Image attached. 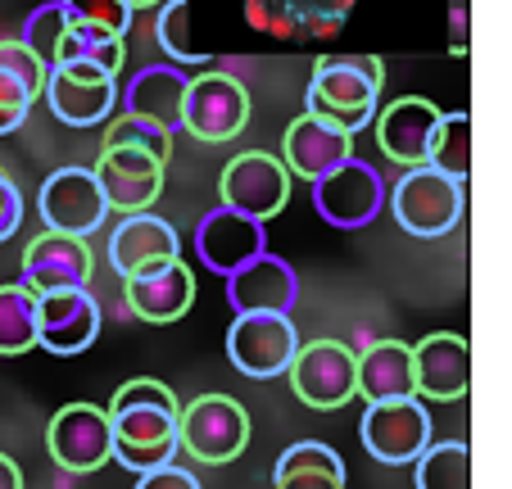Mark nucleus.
Masks as SVG:
<instances>
[{
	"instance_id": "7c9ffc66",
	"label": "nucleus",
	"mask_w": 512,
	"mask_h": 489,
	"mask_svg": "<svg viewBox=\"0 0 512 489\" xmlns=\"http://www.w3.org/2000/svg\"><path fill=\"white\" fill-rule=\"evenodd\" d=\"M155 41L173 64H204L209 59V50H200L191 41V0H164L155 23Z\"/></svg>"
},
{
	"instance_id": "5701e85b",
	"label": "nucleus",
	"mask_w": 512,
	"mask_h": 489,
	"mask_svg": "<svg viewBox=\"0 0 512 489\" xmlns=\"http://www.w3.org/2000/svg\"><path fill=\"white\" fill-rule=\"evenodd\" d=\"M345 159H354V136L336 132V127L318 123V118H295L286 127V141H281V163H286L290 177H304V182H318V177L336 173Z\"/></svg>"
},
{
	"instance_id": "393cba45",
	"label": "nucleus",
	"mask_w": 512,
	"mask_h": 489,
	"mask_svg": "<svg viewBox=\"0 0 512 489\" xmlns=\"http://www.w3.org/2000/svg\"><path fill=\"white\" fill-rule=\"evenodd\" d=\"M354 394L368 403L413 399V345L404 340H377L354 354Z\"/></svg>"
},
{
	"instance_id": "e433bc0d",
	"label": "nucleus",
	"mask_w": 512,
	"mask_h": 489,
	"mask_svg": "<svg viewBox=\"0 0 512 489\" xmlns=\"http://www.w3.org/2000/svg\"><path fill=\"white\" fill-rule=\"evenodd\" d=\"M32 105H37V96H32L28 87H23L19 77L10 73H0V136H10L19 132L23 123H28Z\"/></svg>"
},
{
	"instance_id": "a211bd4d",
	"label": "nucleus",
	"mask_w": 512,
	"mask_h": 489,
	"mask_svg": "<svg viewBox=\"0 0 512 489\" xmlns=\"http://www.w3.org/2000/svg\"><path fill=\"white\" fill-rule=\"evenodd\" d=\"M91 250L78 236H59V231H41L23 254V281L32 295H55V290H87L91 281Z\"/></svg>"
},
{
	"instance_id": "ddd939ff",
	"label": "nucleus",
	"mask_w": 512,
	"mask_h": 489,
	"mask_svg": "<svg viewBox=\"0 0 512 489\" xmlns=\"http://www.w3.org/2000/svg\"><path fill=\"white\" fill-rule=\"evenodd\" d=\"M46 449L64 471H100L114 453V435H109V413L96 403H68L50 417L46 426Z\"/></svg>"
},
{
	"instance_id": "c9c22d12",
	"label": "nucleus",
	"mask_w": 512,
	"mask_h": 489,
	"mask_svg": "<svg viewBox=\"0 0 512 489\" xmlns=\"http://www.w3.org/2000/svg\"><path fill=\"white\" fill-rule=\"evenodd\" d=\"M0 73L19 77L32 96H41V87H46V64H41V59L32 55V50L23 46L19 37H5V41H0Z\"/></svg>"
},
{
	"instance_id": "7ed1b4c3",
	"label": "nucleus",
	"mask_w": 512,
	"mask_h": 489,
	"mask_svg": "<svg viewBox=\"0 0 512 489\" xmlns=\"http://www.w3.org/2000/svg\"><path fill=\"white\" fill-rule=\"evenodd\" d=\"M390 213L417 240H435L463 222V182H449L435 168H408L390 191Z\"/></svg>"
},
{
	"instance_id": "f3484780",
	"label": "nucleus",
	"mask_w": 512,
	"mask_h": 489,
	"mask_svg": "<svg viewBox=\"0 0 512 489\" xmlns=\"http://www.w3.org/2000/svg\"><path fill=\"white\" fill-rule=\"evenodd\" d=\"M472 385V349L458 331H435L413 345V394L417 399H463Z\"/></svg>"
},
{
	"instance_id": "cd10ccee",
	"label": "nucleus",
	"mask_w": 512,
	"mask_h": 489,
	"mask_svg": "<svg viewBox=\"0 0 512 489\" xmlns=\"http://www.w3.org/2000/svg\"><path fill=\"white\" fill-rule=\"evenodd\" d=\"M127 50H123V37H109V32H96V28H78V23H68L64 37L55 46V64H87V68H100V73L118 77L123 68Z\"/></svg>"
},
{
	"instance_id": "412c9836",
	"label": "nucleus",
	"mask_w": 512,
	"mask_h": 489,
	"mask_svg": "<svg viewBox=\"0 0 512 489\" xmlns=\"http://www.w3.org/2000/svg\"><path fill=\"white\" fill-rule=\"evenodd\" d=\"M186 82L191 77L177 64H150L136 68V77L127 87H118V100H123V114L141 118V123L159 127L164 136H173L182 127V100H186Z\"/></svg>"
},
{
	"instance_id": "c85d7f7f",
	"label": "nucleus",
	"mask_w": 512,
	"mask_h": 489,
	"mask_svg": "<svg viewBox=\"0 0 512 489\" xmlns=\"http://www.w3.org/2000/svg\"><path fill=\"white\" fill-rule=\"evenodd\" d=\"M37 349V295L28 286H0V354L19 358Z\"/></svg>"
},
{
	"instance_id": "9d476101",
	"label": "nucleus",
	"mask_w": 512,
	"mask_h": 489,
	"mask_svg": "<svg viewBox=\"0 0 512 489\" xmlns=\"http://www.w3.org/2000/svg\"><path fill=\"white\" fill-rule=\"evenodd\" d=\"M105 218H109V204L100 195V182L91 168L68 163V168L46 177V186H41V222H46V231L87 240L91 231H100Z\"/></svg>"
},
{
	"instance_id": "bb28decb",
	"label": "nucleus",
	"mask_w": 512,
	"mask_h": 489,
	"mask_svg": "<svg viewBox=\"0 0 512 489\" xmlns=\"http://www.w3.org/2000/svg\"><path fill=\"white\" fill-rule=\"evenodd\" d=\"M426 168H435L440 177L467 186V173H472V118H467V109L440 114L431 150H426Z\"/></svg>"
},
{
	"instance_id": "c756f323",
	"label": "nucleus",
	"mask_w": 512,
	"mask_h": 489,
	"mask_svg": "<svg viewBox=\"0 0 512 489\" xmlns=\"http://www.w3.org/2000/svg\"><path fill=\"white\" fill-rule=\"evenodd\" d=\"M417 489H472V449L463 440L426 444L417 458Z\"/></svg>"
},
{
	"instance_id": "aec40b11",
	"label": "nucleus",
	"mask_w": 512,
	"mask_h": 489,
	"mask_svg": "<svg viewBox=\"0 0 512 489\" xmlns=\"http://www.w3.org/2000/svg\"><path fill=\"white\" fill-rule=\"evenodd\" d=\"M372 123H377V145L390 163H399V168H426V150H431L435 123H440V109L431 100H422V96L390 100Z\"/></svg>"
},
{
	"instance_id": "f8f14e48",
	"label": "nucleus",
	"mask_w": 512,
	"mask_h": 489,
	"mask_svg": "<svg viewBox=\"0 0 512 489\" xmlns=\"http://www.w3.org/2000/svg\"><path fill=\"white\" fill-rule=\"evenodd\" d=\"M109 435H114L109 458L123 462L136 476L168 467L177 458V417L164 413V408H141V403L118 408V413H109Z\"/></svg>"
},
{
	"instance_id": "1a4fd4ad",
	"label": "nucleus",
	"mask_w": 512,
	"mask_h": 489,
	"mask_svg": "<svg viewBox=\"0 0 512 489\" xmlns=\"http://www.w3.org/2000/svg\"><path fill=\"white\" fill-rule=\"evenodd\" d=\"M46 96L50 114L68 127H100L114 118L118 109V77L100 73V68L87 64H59L46 68Z\"/></svg>"
},
{
	"instance_id": "4be33fe9",
	"label": "nucleus",
	"mask_w": 512,
	"mask_h": 489,
	"mask_svg": "<svg viewBox=\"0 0 512 489\" xmlns=\"http://www.w3.org/2000/svg\"><path fill=\"white\" fill-rule=\"evenodd\" d=\"M227 299L236 313H286L300 299V277L281 254H259L227 277Z\"/></svg>"
},
{
	"instance_id": "0eeeda50",
	"label": "nucleus",
	"mask_w": 512,
	"mask_h": 489,
	"mask_svg": "<svg viewBox=\"0 0 512 489\" xmlns=\"http://www.w3.org/2000/svg\"><path fill=\"white\" fill-rule=\"evenodd\" d=\"M313 209H318V218L331 222V227L358 231L386 209V182H381V173L372 163L345 159L336 173L313 182Z\"/></svg>"
},
{
	"instance_id": "39448f33",
	"label": "nucleus",
	"mask_w": 512,
	"mask_h": 489,
	"mask_svg": "<svg viewBox=\"0 0 512 489\" xmlns=\"http://www.w3.org/2000/svg\"><path fill=\"white\" fill-rule=\"evenodd\" d=\"M218 195H223V209L241 213L250 222H268L290 204V173L277 154L245 150L223 168Z\"/></svg>"
},
{
	"instance_id": "423d86ee",
	"label": "nucleus",
	"mask_w": 512,
	"mask_h": 489,
	"mask_svg": "<svg viewBox=\"0 0 512 489\" xmlns=\"http://www.w3.org/2000/svg\"><path fill=\"white\" fill-rule=\"evenodd\" d=\"M250 123V91L232 73H200L186 82L182 100V127L195 141L223 145L245 132Z\"/></svg>"
},
{
	"instance_id": "20e7f679",
	"label": "nucleus",
	"mask_w": 512,
	"mask_h": 489,
	"mask_svg": "<svg viewBox=\"0 0 512 489\" xmlns=\"http://www.w3.org/2000/svg\"><path fill=\"white\" fill-rule=\"evenodd\" d=\"M300 331L286 313H236L227 326V358L250 381H272L290 372Z\"/></svg>"
},
{
	"instance_id": "6e6552de",
	"label": "nucleus",
	"mask_w": 512,
	"mask_h": 489,
	"mask_svg": "<svg viewBox=\"0 0 512 489\" xmlns=\"http://www.w3.org/2000/svg\"><path fill=\"white\" fill-rule=\"evenodd\" d=\"M363 449L377 462H390V467H404V462H417L422 449L431 444V413L426 403L417 399H386V403H368L363 413Z\"/></svg>"
},
{
	"instance_id": "ea45409f",
	"label": "nucleus",
	"mask_w": 512,
	"mask_h": 489,
	"mask_svg": "<svg viewBox=\"0 0 512 489\" xmlns=\"http://www.w3.org/2000/svg\"><path fill=\"white\" fill-rule=\"evenodd\" d=\"M0 489H23V471H19V462L5 458V453H0Z\"/></svg>"
},
{
	"instance_id": "4c0bfd02",
	"label": "nucleus",
	"mask_w": 512,
	"mask_h": 489,
	"mask_svg": "<svg viewBox=\"0 0 512 489\" xmlns=\"http://www.w3.org/2000/svg\"><path fill=\"white\" fill-rule=\"evenodd\" d=\"M19 222H23V191H19V182L0 168V245L19 231Z\"/></svg>"
},
{
	"instance_id": "4468645a",
	"label": "nucleus",
	"mask_w": 512,
	"mask_h": 489,
	"mask_svg": "<svg viewBox=\"0 0 512 489\" xmlns=\"http://www.w3.org/2000/svg\"><path fill=\"white\" fill-rule=\"evenodd\" d=\"M177 259H182V236H177L173 222L155 218V213H127L109 231V268L123 281L145 277V272H155Z\"/></svg>"
},
{
	"instance_id": "6ab92c4d",
	"label": "nucleus",
	"mask_w": 512,
	"mask_h": 489,
	"mask_svg": "<svg viewBox=\"0 0 512 489\" xmlns=\"http://www.w3.org/2000/svg\"><path fill=\"white\" fill-rule=\"evenodd\" d=\"M91 173H96L105 204L123 218L127 213H150V204L164 195V163L141 150H100V163Z\"/></svg>"
},
{
	"instance_id": "58836bf2",
	"label": "nucleus",
	"mask_w": 512,
	"mask_h": 489,
	"mask_svg": "<svg viewBox=\"0 0 512 489\" xmlns=\"http://www.w3.org/2000/svg\"><path fill=\"white\" fill-rule=\"evenodd\" d=\"M136 489H204V485H200V480H195L186 467H177V462H168V467L145 471V476L136 480Z\"/></svg>"
},
{
	"instance_id": "2eb2a0df",
	"label": "nucleus",
	"mask_w": 512,
	"mask_h": 489,
	"mask_svg": "<svg viewBox=\"0 0 512 489\" xmlns=\"http://www.w3.org/2000/svg\"><path fill=\"white\" fill-rule=\"evenodd\" d=\"M100 336V304L91 290H55L37 295V345L50 354H87Z\"/></svg>"
},
{
	"instance_id": "72a5a7b5",
	"label": "nucleus",
	"mask_w": 512,
	"mask_h": 489,
	"mask_svg": "<svg viewBox=\"0 0 512 489\" xmlns=\"http://www.w3.org/2000/svg\"><path fill=\"white\" fill-rule=\"evenodd\" d=\"M64 28H68V19H64V10H59V0H46V5H37V10L28 14L19 41L50 68L55 64V46H59V37H64Z\"/></svg>"
},
{
	"instance_id": "f03ea898",
	"label": "nucleus",
	"mask_w": 512,
	"mask_h": 489,
	"mask_svg": "<svg viewBox=\"0 0 512 489\" xmlns=\"http://www.w3.org/2000/svg\"><path fill=\"white\" fill-rule=\"evenodd\" d=\"M177 449L209 467L236 462L250 449V413L232 394H200L177 413Z\"/></svg>"
},
{
	"instance_id": "473e14b6",
	"label": "nucleus",
	"mask_w": 512,
	"mask_h": 489,
	"mask_svg": "<svg viewBox=\"0 0 512 489\" xmlns=\"http://www.w3.org/2000/svg\"><path fill=\"white\" fill-rule=\"evenodd\" d=\"M59 10H64L68 23L109 32V37H127V28H132V19H136L123 0H59Z\"/></svg>"
},
{
	"instance_id": "f257e3e1",
	"label": "nucleus",
	"mask_w": 512,
	"mask_h": 489,
	"mask_svg": "<svg viewBox=\"0 0 512 489\" xmlns=\"http://www.w3.org/2000/svg\"><path fill=\"white\" fill-rule=\"evenodd\" d=\"M386 87V64L377 55H331L318 59L313 82L304 91V114L318 123L336 127V132L354 136L358 127H368L377 118V100Z\"/></svg>"
},
{
	"instance_id": "9b49d317",
	"label": "nucleus",
	"mask_w": 512,
	"mask_h": 489,
	"mask_svg": "<svg viewBox=\"0 0 512 489\" xmlns=\"http://www.w3.org/2000/svg\"><path fill=\"white\" fill-rule=\"evenodd\" d=\"M290 385L300 394V403L331 413L354 399V349L340 340H309L290 358Z\"/></svg>"
},
{
	"instance_id": "b1692460",
	"label": "nucleus",
	"mask_w": 512,
	"mask_h": 489,
	"mask_svg": "<svg viewBox=\"0 0 512 489\" xmlns=\"http://www.w3.org/2000/svg\"><path fill=\"white\" fill-rule=\"evenodd\" d=\"M123 299L141 322H155V326L177 322V317H186L195 304V272L186 268L182 259L164 263V268L145 272V277L123 281Z\"/></svg>"
},
{
	"instance_id": "a19ab883",
	"label": "nucleus",
	"mask_w": 512,
	"mask_h": 489,
	"mask_svg": "<svg viewBox=\"0 0 512 489\" xmlns=\"http://www.w3.org/2000/svg\"><path fill=\"white\" fill-rule=\"evenodd\" d=\"M123 5H127V10H150V5H164V0H123Z\"/></svg>"
},
{
	"instance_id": "dca6fc26",
	"label": "nucleus",
	"mask_w": 512,
	"mask_h": 489,
	"mask_svg": "<svg viewBox=\"0 0 512 489\" xmlns=\"http://www.w3.org/2000/svg\"><path fill=\"white\" fill-rule=\"evenodd\" d=\"M195 254H200V263L209 272L232 277V272L245 268L250 259L268 254V231H263V222H250L218 204V209H209L200 218V227H195Z\"/></svg>"
},
{
	"instance_id": "a878e982",
	"label": "nucleus",
	"mask_w": 512,
	"mask_h": 489,
	"mask_svg": "<svg viewBox=\"0 0 512 489\" xmlns=\"http://www.w3.org/2000/svg\"><path fill=\"white\" fill-rule=\"evenodd\" d=\"M272 485L277 489H345V462L331 444L300 440L281 449L277 467H272Z\"/></svg>"
},
{
	"instance_id": "f704fd0d",
	"label": "nucleus",
	"mask_w": 512,
	"mask_h": 489,
	"mask_svg": "<svg viewBox=\"0 0 512 489\" xmlns=\"http://www.w3.org/2000/svg\"><path fill=\"white\" fill-rule=\"evenodd\" d=\"M136 403H141V408H164V413H182V403H177V394L168 390L164 381H155V376H141V381H127L123 390L114 394V403H109L105 413H118V408H136Z\"/></svg>"
},
{
	"instance_id": "2f4dec72",
	"label": "nucleus",
	"mask_w": 512,
	"mask_h": 489,
	"mask_svg": "<svg viewBox=\"0 0 512 489\" xmlns=\"http://www.w3.org/2000/svg\"><path fill=\"white\" fill-rule=\"evenodd\" d=\"M105 150H141V154H150V159L168 163L173 136H164L159 127L141 123V118H132V114H118L105 123Z\"/></svg>"
}]
</instances>
